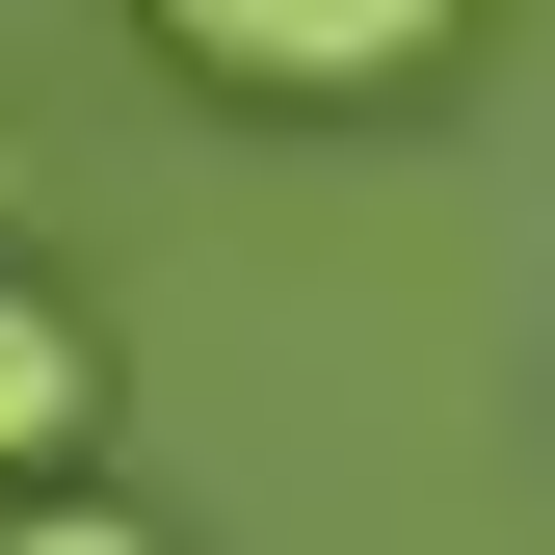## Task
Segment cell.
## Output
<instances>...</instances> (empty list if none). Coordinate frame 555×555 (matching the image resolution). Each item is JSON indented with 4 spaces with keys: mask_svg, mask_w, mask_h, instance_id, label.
<instances>
[{
    "mask_svg": "<svg viewBox=\"0 0 555 555\" xmlns=\"http://www.w3.org/2000/svg\"><path fill=\"white\" fill-rule=\"evenodd\" d=\"M0 555H159L132 503H80V476H0Z\"/></svg>",
    "mask_w": 555,
    "mask_h": 555,
    "instance_id": "3",
    "label": "cell"
},
{
    "mask_svg": "<svg viewBox=\"0 0 555 555\" xmlns=\"http://www.w3.org/2000/svg\"><path fill=\"white\" fill-rule=\"evenodd\" d=\"M80 450H106V318L0 264V476H80Z\"/></svg>",
    "mask_w": 555,
    "mask_h": 555,
    "instance_id": "2",
    "label": "cell"
},
{
    "mask_svg": "<svg viewBox=\"0 0 555 555\" xmlns=\"http://www.w3.org/2000/svg\"><path fill=\"white\" fill-rule=\"evenodd\" d=\"M132 27H159L185 80H238V106H397L476 0H132Z\"/></svg>",
    "mask_w": 555,
    "mask_h": 555,
    "instance_id": "1",
    "label": "cell"
}]
</instances>
